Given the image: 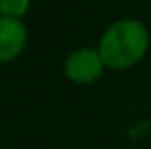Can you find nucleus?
Masks as SVG:
<instances>
[{"instance_id":"1","label":"nucleus","mask_w":151,"mask_h":149,"mask_svg":"<svg viewBox=\"0 0 151 149\" xmlns=\"http://www.w3.org/2000/svg\"><path fill=\"white\" fill-rule=\"evenodd\" d=\"M151 45V33L139 19L125 17L104 29L98 41L100 57L110 72H125L143 61Z\"/></svg>"},{"instance_id":"2","label":"nucleus","mask_w":151,"mask_h":149,"mask_svg":"<svg viewBox=\"0 0 151 149\" xmlns=\"http://www.w3.org/2000/svg\"><path fill=\"white\" fill-rule=\"evenodd\" d=\"M106 70L98 47H78L63 61V76L76 86H90L98 82Z\"/></svg>"},{"instance_id":"3","label":"nucleus","mask_w":151,"mask_h":149,"mask_svg":"<svg viewBox=\"0 0 151 149\" xmlns=\"http://www.w3.org/2000/svg\"><path fill=\"white\" fill-rule=\"evenodd\" d=\"M29 33L21 19H10L0 14V63L17 59L27 47Z\"/></svg>"},{"instance_id":"4","label":"nucleus","mask_w":151,"mask_h":149,"mask_svg":"<svg viewBox=\"0 0 151 149\" xmlns=\"http://www.w3.org/2000/svg\"><path fill=\"white\" fill-rule=\"evenodd\" d=\"M31 6V0H0V14L10 19H23Z\"/></svg>"}]
</instances>
